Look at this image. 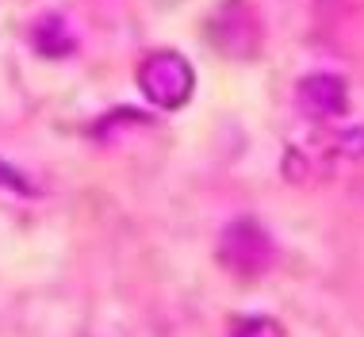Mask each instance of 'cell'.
Here are the masks:
<instances>
[{
    "label": "cell",
    "mask_w": 364,
    "mask_h": 337,
    "mask_svg": "<svg viewBox=\"0 0 364 337\" xmlns=\"http://www.w3.org/2000/svg\"><path fill=\"white\" fill-rule=\"evenodd\" d=\"M277 257H280L277 237L264 230L257 219H250V215L230 219L219 230V242H215V261L234 280H261V276H269Z\"/></svg>",
    "instance_id": "1"
},
{
    "label": "cell",
    "mask_w": 364,
    "mask_h": 337,
    "mask_svg": "<svg viewBox=\"0 0 364 337\" xmlns=\"http://www.w3.org/2000/svg\"><path fill=\"white\" fill-rule=\"evenodd\" d=\"M139 92L157 112H181L196 96V65L176 50H150L134 69Z\"/></svg>",
    "instance_id": "2"
},
{
    "label": "cell",
    "mask_w": 364,
    "mask_h": 337,
    "mask_svg": "<svg viewBox=\"0 0 364 337\" xmlns=\"http://www.w3.org/2000/svg\"><path fill=\"white\" fill-rule=\"evenodd\" d=\"M208 38L226 58H253L264 43L257 8L250 0H223L208 19Z\"/></svg>",
    "instance_id": "3"
},
{
    "label": "cell",
    "mask_w": 364,
    "mask_h": 337,
    "mask_svg": "<svg viewBox=\"0 0 364 337\" xmlns=\"http://www.w3.org/2000/svg\"><path fill=\"white\" fill-rule=\"evenodd\" d=\"M295 107L318 123H341L353 112L349 81L333 69H311L295 81Z\"/></svg>",
    "instance_id": "4"
},
{
    "label": "cell",
    "mask_w": 364,
    "mask_h": 337,
    "mask_svg": "<svg viewBox=\"0 0 364 337\" xmlns=\"http://www.w3.org/2000/svg\"><path fill=\"white\" fill-rule=\"evenodd\" d=\"M27 43L38 58H50V62H62V58H73L81 50V38L62 12H38L27 27Z\"/></svg>",
    "instance_id": "5"
},
{
    "label": "cell",
    "mask_w": 364,
    "mask_h": 337,
    "mask_svg": "<svg viewBox=\"0 0 364 337\" xmlns=\"http://www.w3.org/2000/svg\"><path fill=\"white\" fill-rule=\"evenodd\" d=\"M311 157H322V161H364V123H346V127H330V131H318L307 146Z\"/></svg>",
    "instance_id": "6"
},
{
    "label": "cell",
    "mask_w": 364,
    "mask_h": 337,
    "mask_svg": "<svg viewBox=\"0 0 364 337\" xmlns=\"http://www.w3.org/2000/svg\"><path fill=\"white\" fill-rule=\"evenodd\" d=\"M226 337H288V326H284L277 314L250 311V314L230 319V326H226Z\"/></svg>",
    "instance_id": "7"
},
{
    "label": "cell",
    "mask_w": 364,
    "mask_h": 337,
    "mask_svg": "<svg viewBox=\"0 0 364 337\" xmlns=\"http://www.w3.org/2000/svg\"><path fill=\"white\" fill-rule=\"evenodd\" d=\"M142 123H150V115H142L139 107H112V112H107L100 123L92 127V134H107L112 127H115V131H119V127L131 131V127H142Z\"/></svg>",
    "instance_id": "8"
},
{
    "label": "cell",
    "mask_w": 364,
    "mask_h": 337,
    "mask_svg": "<svg viewBox=\"0 0 364 337\" xmlns=\"http://www.w3.org/2000/svg\"><path fill=\"white\" fill-rule=\"evenodd\" d=\"M0 192L35 196V184H31V176H27L19 165H12V161H4V157H0Z\"/></svg>",
    "instance_id": "9"
},
{
    "label": "cell",
    "mask_w": 364,
    "mask_h": 337,
    "mask_svg": "<svg viewBox=\"0 0 364 337\" xmlns=\"http://www.w3.org/2000/svg\"><path fill=\"white\" fill-rule=\"evenodd\" d=\"M131 337H157V333H131Z\"/></svg>",
    "instance_id": "10"
},
{
    "label": "cell",
    "mask_w": 364,
    "mask_h": 337,
    "mask_svg": "<svg viewBox=\"0 0 364 337\" xmlns=\"http://www.w3.org/2000/svg\"><path fill=\"white\" fill-rule=\"evenodd\" d=\"M330 4H346V0H330Z\"/></svg>",
    "instance_id": "11"
}]
</instances>
